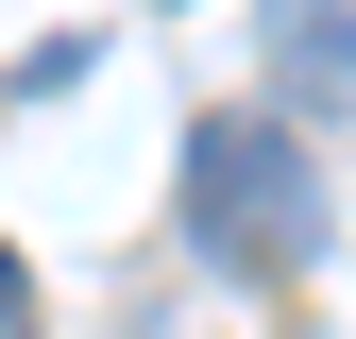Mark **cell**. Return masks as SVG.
Here are the masks:
<instances>
[{
    "mask_svg": "<svg viewBox=\"0 0 356 339\" xmlns=\"http://www.w3.org/2000/svg\"><path fill=\"white\" fill-rule=\"evenodd\" d=\"M272 85L289 102H356V17L339 0H272Z\"/></svg>",
    "mask_w": 356,
    "mask_h": 339,
    "instance_id": "obj_2",
    "label": "cell"
},
{
    "mask_svg": "<svg viewBox=\"0 0 356 339\" xmlns=\"http://www.w3.org/2000/svg\"><path fill=\"white\" fill-rule=\"evenodd\" d=\"M0 339H34V288H17V238H0Z\"/></svg>",
    "mask_w": 356,
    "mask_h": 339,
    "instance_id": "obj_3",
    "label": "cell"
},
{
    "mask_svg": "<svg viewBox=\"0 0 356 339\" xmlns=\"http://www.w3.org/2000/svg\"><path fill=\"white\" fill-rule=\"evenodd\" d=\"M187 238L220 272H305L323 254V170L289 119H204L187 136Z\"/></svg>",
    "mask_w": 356,
    "mask_h": 339,
    "instance_id": "obj_1",
    "label": "cell"
}]
</instances>
